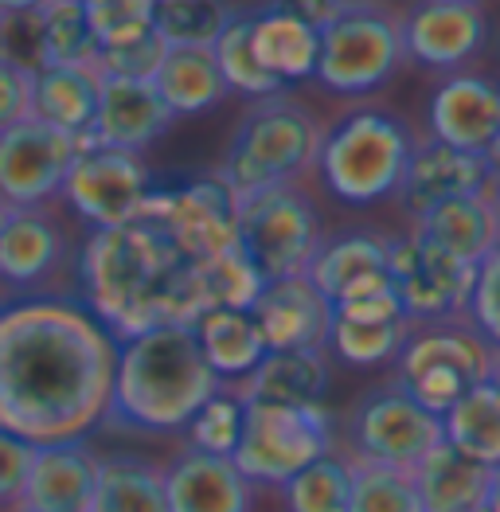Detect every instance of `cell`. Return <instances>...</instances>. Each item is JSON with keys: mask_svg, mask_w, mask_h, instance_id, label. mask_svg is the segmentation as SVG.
Here are the masks:
<instances>
[{"mask_svg": "<svg viewBox=\"0 0 500 512\" xmlns=\"http://www.w3.org/2000/svg\"><path fill=\"white\" fill-rule=\"evenodd\" d=\"M344 4H352V0H274V8H278V12H290V16L305 20V24H309V28H317V32L333 20Z\"/></svg>", "mask_w": 500, "mask_h": 512, "instance_id": "7dc6e473", "label": "cell"}, {"mask_svg": "<svg viewBox=\"0 0 500 512\" xmlns=\"http://www.w3.org/2000/svg\"><path fill=\"white\" fill-rule=\"evenodd\" d=\"M497 172L500 169L489 157L461 153V149H450V145H442V141L430 137L426 145H415L395 200L407 208L411 219H418V215H426L430 208H438V204L489 192L493 180H497Z\"/></svg>", "mask_w": 500, "mask_h": 512, "instance_id": "2e32d148", "label": "cell"}, {"mask_svg": "<svg viewBox=\"0 0 500 512\" xmlns=\"http://www.w3.org/2000/svg\"><path fill=\"white\" fill-rule=\"evenodd\" d=\"M418 509L422 512H485V493L493 470L458 454L446 438L430 446L415 466Z\"/></svg>", "mask_w": 500, "mask_h": 512, "instance_id": "cb8c5ba5", "label": "cell"}, {"mask_svg": "<svg viewBox=\"0 0 500 512\" xmlns=\"http://www.w3.org/2000/svg\"><path fill=\"white\" fill-rule=\"evenodd\" d=\"M473 4H477V0H473Z\"/></svg>", "mask_w": 500, "mask_h": 512, "instance_id": "9f6ffc18", "label": "cell"}, {"mask_svg": "<svg viewBox=\"0 0 500 512\" xmlns=\"http://www.w3.org/2000/svg\"><path fill=\"white\" fill-rule=\"evenodd\" d=\"M473 274H477V266L446 255L442 247L426 243L418 231L387 239V278H391L399 305H403V317L411 325L465 317Z\"/></svg>", "mask_w": 500, "mask_h": 512, "instance_id": "7c38bea8", "label": "cell"}, {"mask_svg": "<svg viewBox=\"0 0 500 512\" xmlns=\"http://www.w3.org/2000/svg\"><path fill=\"white\" fill-rule=\"evenodd\" d=\"M98 110V71L94 67H43L32 83V118L83 141Z\"/></svg>", "mask_w": 500, "mask_h": 512, "instance_id": "f1b7e54d", "label": "cell"}, {"mask_svg": "<svg viewBox=\"0 0 500 512\" xmlns=\"http://www.w3.org/2000/svg\"><path fill=\"white\" fill-rule=\"evenodd\" d=\"M43 0H0V16H12V12H36Z\"/></svg>", "mask_w": 500, "mask_h": 512, "instance_id": "681fc988", "label": "cell"}, {"mask_svg": "<svg viewBox=\"0 0 500 512\" xmlns=\"http://www.w3.org/2000/svg\"><path fill=\"white\" fill-rule=\"evenodd\" d=\"M387 274V239L372 235V231H352L340 239H325L317 247V255L309 262L305 278L321 290V298L340 301L348 298L352 290L368 286L375 278Z\"/></svg>", "mask_w": 500, "mask_h": 512, "instance_id": "484cf974", "label": "cell"}, {"mask_svg": "<svg viewBox=\"0 0 500 512\" xmlns=\"http://www.w3.org/2000/svg\"><path fill=\"white\" fill-rule=\"evenodd\" d=\"M442 442V419L418 407L415 399L395 384L364 391L348 419L344 438H336V454L348 462H379V466H415L418 458Z\"/></svg>", "mask_w": 500, "mask_h": 512, "instance_id": "30bf717a", "label": "cell"}, {"mask_svg": "<svg viewBox=\"0 0 500 512\" xmlns=\"http://www.w3.org/2000/svg\"><path fill=\"white\" fill-rule=\"evenodd\" d=\"M250 317L262 333L266 352L325 348L333 329V305L321 298V290L305 274L266 282L250 305Z\"/></svg>", "mask_w": 500, "mask_h": 512, "instance_id": "e0dca14e", "label": "cell"}, {"mask_svg": "<svg viewBox=\"0 0 500 512\" xmlns=\"http://www.w3.org/2000/svg\"><path fill=\"white\" fill-rule=\"evenodd\" d=\"M4 212H8V208H4V204H0V223H4Z\"/></svg>", "mask_w": 500, "mask_h": 512, "instance_id": "db71d44e", "label": "cell"}, {"mask_svg": "<svg viewBox=\"0 0 500 512\" xmlns=\"http://www.w3.org/2000/svg\"><path fill=\"white\" fill-rule=\"evenodd\" d=\"M489 161L500 169V118H497V133H493V149H489Z\"/></svg>", "mask_w": 500, "mask_h": 512, "instance_id": "f907efd6", "label": "cell"}, {"mask_svg": "<svg viewBox=\"0 0 500 512\" xmlns=\"http://www.w3.org/2000/svg\"><path fill=\"white\" fill-rule=\"evenodd\" d=\"M12 512H20V509H12Z\"/></svg>", "mask_w": 500, "mask_h": 512, "instance_id": "11a10c76", "label": "cell"}, {"mask_svg": "<svg viewBox=\"0 0 500 512\" xmlns=\"http://www.w3.org/2000/svg\"><path fill=\"white\" fill-rule=\"evenodd\" d=\"M118 337L75 301L32 298L0 309V430L28 446L86 442L106 423Z\"/></svg>", "mask_w": 500, "mask_h": 512, "instance_id": "6da1fadb", "label": "cell"}, {"mask_svg": "<svg viewBox=\"0 0 500 512\" xmlns=\"http://www.w3.org/2000/svg\"><path fill=\"white\" fill-rule=\"evenodd\" d=\"M79 153V137L59 133L40 118L0 129V204L43 208L63 192V180Z\"/></svg>", "mask_w": 500, "mask_h": 512, "instance_id": "4fadbf2b", "label": "cell"}, {"mask_svg": "<svg viewBox=\"0 0 500 512\" xmlns=\"http://www.w3.org/2000/svg\"><path fill=\"white\" fill-rule=\"evenodd\" d=\"M32 458H36V446L0 430V509H16L28 470H32Z\"/></svg>", "mask_w": 500, "mask_h": 512, "instance_id": "f6af8a7d", "label": "cell"}, {"mask_svg": "<svg viewBox=\"0 0 500 512\" xmlns=\"http://www.w3.org/2000/svg\"><path fill=\"white\" fill-rule=\"evenodd\" d=\"M90 512H168L165 470L137 454H98Z\"/></svg>", "mask_w": 500, "mask_h": 512, "instance_id": "4dcf8cb0", "label": "cell"}, {"mask_svg": "<svg viewBox=\"0 0 500 512\" xmlns=\"http://www.w3.org/2000/svg\"><path fill=\"white\" fill-rule=\"evenodd\" d=\"M219 387L223 384L208 368L192 325H161L118 341L106 419L145 434H172L188 427Z\"/></svg>", "mask_w": 500, "mask_h": 512, "instance_id": "3957f363", "label": "cell"}, {"mask_svg": "<svg viewBox=\"0 0 500 512\" xmlns=\"http://www.w3.org/2000/svg\"><path fill=\"white\" fill-rule=\"evenodd\" d=\"M168 512H250L254 485L231 458L184 450L165 470Z\"/></svg>", "mask_w": 500, "mask_h": 512, "instance_id": "7402d4cb", "label": "cell"}, {"mask_svg": "<svg viewBox=\"0 0 500 512\" xmlns=\"http://www.w3.org/2000/svg\"><path fill=\"white\" fill-rule=\"evenodd\" d=\"M399 36L403 55L415 63L454 71L481 51V43L489 40V24L473 0H418L399 20Z\"/></svg>", "mask_w": 500, "mask_h": 512, "instance_id": "9a60e30c", "label": "cell"}, {"mask_svg": "<svg viewBox=\"0 0 500 512\" xmlns=\"http://www.w3.org/2000/svg\"><path fill=\"white\" fill-rule=\"evenodd\" d=\"M250 47H254V59L262 63V71L274 75L282 86L317 75L321 32L290 12H278V8L258 12L254 28H250Z\"/></svg>", "mask_w": 500, "mask_h": 512, "instance_id": "4316f807", "label": "cell"}, {"mask_svg": "<svg viewBox=\"0 0 500 512\" xmlns=\"http://www.w3.org/2000/svg\"><path fill=\"white\" fill-rule=\"evenodd\" d=\"M411 153L415 137L395 114L356 110L325 133L317 169L336 200L368 208L399 192Z\"/></svg>", "mask_w": 500, "mask_h": 512, "instance_id": "5b68a950", "label": "cell"}, {"mask_svg": "<svg viewBox=\"0 0 500 512\" xmlns=\"http://www.w3.org/2000/svg\"><path fill=\"white\" fill-rule=\"evenodd\" d=\"M321 243V215L297 184H270L235 200V247L262 282L305 274Z\"/></svg>", "mask_w": 500, "mask_h": 512, "instance_id": "8992f818", "label": "cell"}, {"mask_svg": "<svg viewBox=\"0 0 500 512\" xmlns=\"http://www.w3.org/2000/svg\"><path fill=\"white\" fill-rule=\"evenodd\" d=\"M325 129L309 114V106L286 94L258 98L235 129L223 165L211 172L235 200L270 188V184H297L321 157Z\"/></svg>", "mask_w": 500, "mask_h": 512, "instance_id": "277c9868", "label": "cell"}, {"mask_svg": "<svg viewBox=\"0 0 500 512\" xmlns=\"http://www.w3.org/2000/svg\"><path fill=\"white\" fill-rule=\"evenodd\" d=\"M32 83L36 75L0 59V129L32 118Z\"/></svg>", "mask_w": 500, "mask_h": 512, "instance_id": "bcb514c9", "label": "cell"}, {"mask_svg": "<svg viewBox=\"0 0 500 512\" xmlns=\"http://www.w3.org/2000/svg\"><path fill=\"white\" fill-rule=\"evenodd\" d=\"M165 51L168 47L157 40V32H149V36L122 43V47H102L94 71L98 75H114V79H153L161 59H165Z\"/></svg>", "mask_w": 500, "mask_h": 512, "instance_id": "7bdbcfd3", "label": "cell"}, {"mask_svg": "<svg viewBox=\"0 0 500 512\" xmlns=\"http://www.w3.org/2000/svg\"><path fill=\"white\" fill-rule=\"evenodd\" d=\"M493 368V348L465 321L411 325L403 352L395 356V384L430 415H446L469 387L485 384Z\"/></svg>", "mask_w": 500, "mask_h": 512, "instance_id": "52a82bcc", "label": "cell"}, {"mask_svg": "<svg viewBox=\"0 0 500 512\" xmlns=\"http://www.w3.org/2000/svg\"><path fill=\"white\" fill-rule=\"evenodd\" d=\"M442 438L481 466H500V391L489 380L469 387L442 415Z\"/></svg>", "mask_w": 500, "mask_h": 512, "instance_id": "1f68e13d", "label": "cell"}, {"mask_svg": "<svg viewBox=\"0 0 500 512\" xmlns=\"http://www.w3.org/2000/svg\"><path fill=\"white\" fill-rule=\"evenodd\" d=\"M141 219H153L192 262H211L235 251V196L215 176L168 192L153 188Z\"/></svg>", "mask_w": 500, "mask_h": 512, "instance_id": "5bb4252c", "label": "cell"}, {"mask_svg": "<svg viewBox=\"0 0 500 512\" xmlns=\"http://www.w3.org/2000/svg\"><path fill=\"white\" fill-rule=\"evenodd\" d=\"M86 24L102 47H122L153 32L157 0H83Z\"/></svg>", "mask_w": 500, "mask_h": 512, "instance_id": "60d3db41", "label": "cell"}, {"mask_svg": "<svg viewBox=\"0 0 500 512\" xmlns=\"http://www.w3.org/2000/svg\"><path fill=\"white\" fill-rule=\"evenodd\" d=\"M344 458V454H340ZM348 462V458H344ZM352 497L348 512H422L411 466H379V462H348Z\"/></svg>", "mask_w": 500, "mask_h": 512, "instance_id": "d590c367", "label": "cell"}, {"mask_svg": "<svg viewBox=\"0 0 500 512\" xmlns=\"http://www.w3.org/2000/svg\"><path fill=\"white\" fill-rule=\"evenodd\" d=\"M172 122L176 118L161 102L153 79L98 75V110H94V126H90L83 141L125 149V153H141L157 137H165V129Z\"/></svg>", "mask_w": 500, "mask_h": 512, "instance_id": "ac0fdd59", "label": "cell"}, {"mask_svg": "<svg viewBox=\"0 0 500 512\" xmlns=\"http://www.w3.org/2000/svg\"><path fill=\"white\" fill-rule=\"evenodd\" d=\"M415 231L426 243L442 247L446 255L477 266L493 247H500V215L493 204V188L430 208L415 219Z\"/></svg>", "mask_w": 500, "mask_h": 512, "instance_id": "d4e9b609", "label": "cell"}, {"mask_svg": "<svg viewBox=\"0 0 500 512\" xmlns=\"http://www.w3.org/2000/svg\"><path fill=\"white\" fill-rule=\"evenodd\" d=\"M192 333L219 384H239L266 356V344L250 309H208L192 321Z\"/></svg>", "mask_w": 500, "mask_h": 512, "instance_id": "83f0119b", "label": "cell"}, {"mask_svg": "<svg viewBox=\"0 0 500 512\" xmlns=\"http://www.w3.org/2000/svg\"><path fill=\"white\" fill-rule=\"evenodd\" d=\"M485 512H500V466H493V477H489V493H485Z\"/></svg>", "mask_w": 500, "mask_h": 512, "instance_id": "c3c4849f", "label": "cell"}, {"mask_svg": "<svg viewBox=\"0 0 500 512\" xmlns=\"http://www.w3.org/2000/svg\"><path fill=\"white\" fill-rule=\"evenodd\" d=\"M336 450V419L317 407H262L243 403V434L231 462L250 485H286L293 473Z\"/></svg>", "mask_w": 500, "mask_h": 512, "instance_id": "ba28073f", "label": "cell"}, {"mask_svg": "<svg viewBox=\"0 0 500 512\" xmlns=\"http://www.w3.org/2000/svg\"><path fill=\"white\" fill-rule=\"evenodd\" d=\"M149 192H153V180H149L141 153L79 141V153L71 161V172H67L59 196L94 231H106V227H122V223L141 219Z\"/></svg>", "mask_w": 500, "mask_h": 512, "instance_id": "8fae6325", "label": "cell"}, {"mask_svg": "<svg viewBox=\"0 0 500 512\" xmlns=\"http://www.w3.org/2000/svg\"><path fill=\"white\" fill-rule=\"evenodd\" d=\"M262 278L258 270L250 266L247 258L235 251L200 262V301H204V313L208 309H250L254 298L262 294Z\"/></svg>", "mask_w": 500, "mask_h": 512, "instance_id": "f35d334b", "label": "cell"}, {"mask_svg": "<svg viewBox=\"0 0 500 512\" xmlns=\"http://www.w3.org/2000/svg\"><path fill=\"white\" fill-rule=\"evenodd\" d=\"M98 481V454L86 442L36 446L24 493L16 501L20 512H90Z\"/></svg>", "mask_w": 500, "mask_h": 512, "instance_id": "ffe728a7", "label": "cell"}, {"mask_svg": "<svg viewBox=\"0 0 500 512\" xmlns=\"http://www.w3.org/2000/svg\"><path fill=\"white\" fill-rule=\"evenodd\" d=\"M493 204H497V215H500V172H497V180H493Z\"/></svg>", "mask_w": 500, "mask_h": 512, "instance_id": "f5cc1de1", "label": "cell"}, {"mask_svg": "<svg viewBox=\"0 0 500 512\" xmlns=\"http://www.w3.org/2000/svg\"><path fill=\"white\" fill-rule=\"evenodd\" d=\"M403 63L399 20L372 0H352L321 28L317 83L333 94H372Z\"/></svg>", "mask_w": 500, "mask_h": 512, "instance_id": "9c48e42d", "label": "cell"}, {"mask_svg": "<svg viewBox=\"0 0 500 512\" xmlns=\"http://www.w3.org/2000/svg\"><path fill=\"white\" fill-rule=\"evenodd\" d=\"M227 20L223 0H157L153 32L165 47H211Z\"/></svg>", "mask_w": 500, "mask_h": 512, "instance_id": "74e56055", "label": "cell"}, {"mask_svg": "<svg viewBox=\"0 0 500 512\" xmlns=\"http://www.w3.org/2000/svg\"><path fill=\"white\" fill-rule=\"evenodd\" d=\"M407 333H411V321L356 325V321L333 317V329H329V344L325 348H333L336 360H344L352 368H387L403 352Z\"/></svg>", "mask_w": 500, "mask_h": 512, "instance_id": "8d00e7d4", "label": "cell"}, {"mask_svg": "<svg viewBox=\"0 0 500 512\" xmlns=\"http://www.w3.org/2000/svg\"><path fill=\"white\" fill-rule=\"evenodd\" d=\"M465 321L485 337V344L493 352H500V247H493L477 262L469 305H465Z\"/></svg>", "mask_w": 500, "mask_h": 512, "instance_id": "b9f144b4", "label": "cell"}, {"mask_svg": "<svg viewBox=\"0 0 500 512\" xmlns=\"http://www.w3.org/2000/svg\"><path fill=\"white\" fill-rule=\"evenodd\" d=\"M67 255V235L47 208H8L0 223V282L32 290L47 282Z\"/></svg>", "mask_w": 500, "mask_h": 512, "instance_id": "44dd1931", "label": "cell"}, {"mask_svg": "<svg viewBox=\"0 0 500 512\" xmlns=\"http://www.w3.org/2000/svg\"><path fill=\"white\" fill-rule=\"evenodd\" d=\"M184 430H188V450L215 454V458H231L235 446H239V434H243V399L223 384L192 415V423Z\"/></svg>", "mask_w": 500, "mask_h": 512, "instance_id": "ab89813d", "label": "cell"}, {"mask_svg": "<svg viewBox=\"0 0 500 512\" xmlns=\"http://www.w3.org/2000/svg\"><path fill=\"white\" fill-rule=\"evenodd\" d=\"M40 20L43 67H94L98 40L86 24L83 0H43L36 8Z\"/></svg>", "mask_w": 500, "mask_h": 512, "instance_id": "d6a6232c", "label": "cell"}, {"mask_svg": "<svg viewBox=\"0 0 500 512\" xmlns=\"http://www.w3.org/2000/svg\"><path fill=\"white\" fill-rule=\"evenodd\" d=\"M153 86H157L161 102L172 110V118L204 114L227 98V86L219 79L211 47H168L157 75H153Z\"/></svg>", "mask_w": 500, "mask_h": 512, "instance_id": "f546056e", "label": "cell"}, {"mask_svg": "<svg viewBox=\"0 0 500 512\" xmlns=\"http://www.w3.org/2000/svg\"><path fill=\"white\" fill-rule=\"evenodd\" d=\"M329 348L266 352L239 384H227L243 403L262 407H317L329 395Z\"/></svg>", "mask_w": 500, "mask_h": 512, "instance_id": "603a6c76", "label": "cell"}, {"mask_svg": "<svg viewBox=\"0 0 500 512\" xmlns=\"http://www.w3.org/2000/svg\"><path fill=\"white\" fill-rule=\"evenodd\" d=\"M0 59L24 67V71H32V75L43 71L40 20H36V12L0 16Z\"/></svg>", "mask_w": 500, "mask_h": 512, "instance_id": "ee69618b", "label": "cell"}, {"mask_svg": "<svg viewBox=\"0 0 500 512\" xmlns=\"http://www.w3.org/2000/svg\"><path fill=\"white\" fill-rule=\"evenodd\" d=\"M250 28H254V16H231L227 28L219 32V40L211 43V55H215V67H219V79L227 86V94H247V98H270V94H282V83L274 75L262 71V63L254 59V47H250Z\"/></svg>", "mask_w": 500, "mask_h": 512, "instance_id": "836d02e7", "label": "cell"}, {"mask_svg": "<svg viewBox=\"0 0 500 512\" xmlns=\"http://www.w3.org/2000/svg\"><path fill=\"white\" fill-rule=\"evenodd\" d=\"M86 309L118 337L161 325H192L204 313L200 262L184 255L153 219L94 231L79 255Z\"/></svg>", "mask_w": 500, "mask_h": 512, "instance_id": "7a4b0ae2", "label": "cell"}, {"mask_svg": "<svg viewBox=\"0 0 500 512\" xmlns=\"http://www.w3.org/2000/svg\"><path fill=\"white\" fill-rule=\"evenodd\" d=\"M500 118V86L481 75H450L430 98V133L434 141L489 157Z\"/></svg>", "mask_w": 500, "mask_h": 512, "instance_id": "d6986e66", "label": "cell"}, {"mask_svg": "<svg viewBox=\"0 0 500 512\" xmlns=\"http://www.w3.org/2000/svg\"><path fill=\"white\" fill-rule=\"evenodd\" d=\"M489 384L500 391V352H493V368H489Z\"/></svg>", "mask_w": 500, "mask_h": 512, "instance_id": "816d5d0a", "label": "cell"}, {"mask_svg": "<svg viewBox=\"0 0 500 512\" xmlns=\"http://www.w3.org/2000/svg\"><path fill=\"white\" fill-rule=\"evenodd\" d=\"M282 493V509L286 512H348V497H352V470L340 454H325L313 466L297 470L278 485Z\"/></svg>", "mask_w": 500, "mask_h": 512, "instance_id": "e575fe53", "label": "cell"}]
</instances>
